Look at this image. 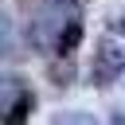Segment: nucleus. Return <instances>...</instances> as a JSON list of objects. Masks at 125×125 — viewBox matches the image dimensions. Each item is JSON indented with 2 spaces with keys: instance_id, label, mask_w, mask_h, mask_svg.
<instances>
[{
  "instance_id": "6",
  "label": "nucleus",
  "mask_w": 125,
  "mask_h": 125,
  "mask_svg": "<svg viewBox=\"0 0 125 125\" xmlns=\"http://www.w3.org/2000/svg\"><path fill=\"white\" fill-rule=\"evenodd\" d=\"M20 94H23V86H20V78H16V74H12V78H0V102H8V105H12Z\"/></svg>"
},
{
  "instance_id": "8",
  "label": "nucleus",
  "mask_w": 125,
  "mask_h": 125,
  "mask_svg": "<svg viewBox=\"0 0 125 125\" xmlns=\"http://www.w3.org/2000/svg\"><path fill=\"white\" fill-rule=\"evenodd\" d=\"M109 125H125V109H113L109 113Z\"/></svg>"
},
{
  "instance_id": "7",
  "label": "nucleus",
  "mask_w": 125,
  "mask_h": 125,
  "mask_svg": "<svg viewBox=\"0 0 125 125\" xmlns=\"http://www.w3.org/2000/svg\"><path fill=\"white\" fill-rule=\"evenodd\" d=\"M8 47H12V20L0 16V51H8Z\"/></svg>"
},
{
  "instance_id": "5",
  "label": "nucleus",
  "mask_w": 125,
  "mask_h": 125,
  "mask_svg": "<svg viewBox=\"0 0 125 125\" xmlns=\"http://www.w3.org/2000/svg\"><path fill=\"white\" fill-rule=\"evenodd\" d=\"M51 82H55V86L74 82V62H66V59H62V62H55V66H51Z\"/></svg>"
},
{
  "instance_id": "3",
  "label": "nucleus",
  "mask_w": 125,
  "mask_h": 125,
  "mask_svg": "<svg viewBox=\"0 0 125 125\" xmlns=\"http://www.w3.org/2000/svg\"><path fill=\"white\" fill-rule=\"evenodd\" d=\"M31 105H35V98L23 90V94H20V98L4 109V125H23V121H27V113H31Z\"/></svg>"
},
{
  "instance_id": "2",
  "label": "nucleus",
  "mask_w": 125,
  "mask_h": 125,
  "mask_svg": "<svg viewBox=\"0 0 125 125\" xmlns=\"http://www.w3.org/2000/svg\"><path fill=\"white\" fill-rule=\"evenodd\" d=\"M78 43H82V20H78V16H70V20H66V27H62V31H59V39H55V55H59V59H70V51H74Z\"/></svg>"
},
{
  "instance_id": "1",
  "label": "nucleus",
  "mask_w": 125,
  "mask_h": 125,
  "mask_svg": "<svg viewBox=\"0 0 125 125\" xmlns=\"http://www.w3.org/2000/svg\"><path fill=\"white\" fill-rule=\"evenodd\" d=\"M121 74H125V47L113 39H102L94 55V86H113Z\"/></svg>"
},
{
  "instance_id": "4",
  "label": "nucleus",
  "mask_w": 125,
  "mask_h": 125,
  "mask_svg": "<svg viewBox=\"0 0 125 125\" xmlns=\"http://www.w3.org/2000/svg\"><path fill=\"white\" fill-rule=\"evenodd\" d=\"M51 125H98V117L86 113V109H59L51 117Z\"/></svg>"
}]
</instances>
